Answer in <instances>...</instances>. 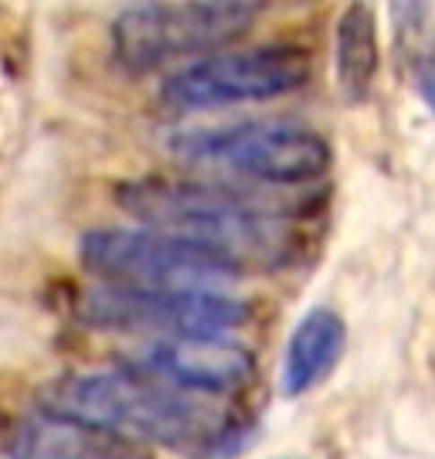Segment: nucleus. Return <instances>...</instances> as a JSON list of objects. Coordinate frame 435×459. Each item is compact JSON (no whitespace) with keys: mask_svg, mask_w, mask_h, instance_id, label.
<instances>
[{"mask_svg":"<svg viewBox=\"0 0 435 459\" xmlns=\"http://www.w3.org/2000/svg\"><path fill=\"white\" fill-rule=\"evenodd\" d=\"M38 405L48 415L109 432L126 443H153L191 456H214L239 426L214 402L167 385L136 364L106 371H72L48 381Z\"/></svg>","mask_w":435,"mask_h":459,"instance_id":"obj_1","label":"nucleus"},{"mask_svg":"<svg viewBox=\"0 0 435 459\" xmlns=\"http://www.w3.org/2000/svg\"><path fill=\"white\" fill-rule=\"evenodd\" d=\"M119 208L150 231L204 248L245 273L290 263L300 248V218L252 195L208 181L136 178L116 187Z\"/></svg>","mask_w":435,"mask_h":459,"instance_id":"obj_2","label":"nucleus"},{"mask_svg":"<svg viewBox=\"0 0 435 459\" xmlns=\"http://www.w3.org/2000/svg\"><path fill=\"white\" fill-rule=\"evenodd\" d=\"M79 263L113 290L133 293H222L242 276L204 248L150 229H92L82 235Z\"/></svg>","mask_w":435,"mask_h":459,"instance_id":"obj_3","label":"nucleus"},{"mask_svg":"<svg viewBox=\"0 0 435 459\" xmlns=\"http://www.w3.org/2000/svg\"><path fill=\"white\" fill-rule=\"evenodd\" d=\"M174 150L184 164L279 187L320 181L334 164L326 136L296 119H248L222 130L180 133Z\"/></svg>","mask_w":435,"mask_h":459,"instance_id":"obj_4","label":"nucleus"},{"mask_svg":"<svg viewBox=\"0 0 435 459\" xmlns=\"http://www.w3.org/2000/svg\"><path fill=\"white\" fill-rule=\"evenodd\" d=\"M265 4H136L113 21L116 62L144 75L184 55L222 48L258 21Z\"/></svg>","mask_w":435,"mask_h":459,"instance_id":"obj_5","label":"nucleus"},{"mask_svg":"<svg viewBox=\"0 0 435 459\" xmlns=\"http://www.w3.org/2000/svg\"><path fill=\"white\" fill-rule=\"evenodd\" d=\"M313 58L300 45H252V48L214 51L208 58L174 72L161 89V102L174 113L225 109L242 102L296 92L309 82Z\"/></svg>","mask_w":435,"mask_h":459,"instance_id":"obj_6","label":"nucleus"},{"mask_svg":"<svg viewBox=\"0 0 435 459\" xmlns=\"http://www.w3.org/2000/svg\"><path fill=\"white\" fill-rule=\"evenodd\" d=\"M75 316L96 330L157 333L161 341H180L225 337L228 330L248 320V307L225 293H133L99 286L82 293Z\"/></svg>","mask_w":435,"mask_h":459,"instance_id":"obj_7","label":"nucleus"},{"mask_svg":"<svg viewBox=\"0 0 435 459\" xmlns=\"http://www.w3.org/2000/svg\"><path fill=\"white\" fill-rule=\"evenodd\" d=\"M136 368L150 371L180 392L197 398L245 392L256 381V358L228 337H180L157 341L136 358Z\"/></svg>","mask_w":435,"mask_h":459,"instance_id":"obj_8","label":"nucleus"},{"mask_svg":"<svg viewBox=\"0 0 435 459\" xmlns=\"http://www.w3.org/2000/svg\"><path fill=\"white\" fill-rule=\"evenodd\" d=\"M11 459H146L126 439L68 422L58 415H31L17 422L7 439Z\"/></svg>","mask_w":435,"mask_h":459,"instance_id":"obj_9","label":"nucleus"},{"mask_svg":"<svg viewBox=\"0 0 435 459\" xmlns=\"http://www.w3.org/2000/svg\"><path fill=\"white\" fill-rule=\"evenodd\" d=\"M347 351V324L330 307H313L290 330L283 354V392L290 398L313 392L334 375Z\"/></svg>","mask_w":435,"mask_h":459,"instance_id":"obj_10","label":"nucleus"},{"mask_svg":"<svg viewBox=\"0 0 435 459\" xmlns=\"http://www.w3.org/2000/svg\"><path fill=\"white\" fill-rule=\"evenodd\" d=\"M334 68L344 102L361 106L371 99L381 68V48H378V14L368 4L344 7L334 41Z\"/></svg>","mask_w":435,"mask_h":459,"instance_id":"obj_11","label":"nucleus"},{"mask_svg":"<svg viewBox=\"0 0 435 459\" xmlns=\"http://www.w3.org/2000/svg\"><path fill=\"white\" fill-rule=\"evenodd\" d=\"M412 72H415L419 96L425 99V106L435 113V41H429V45L412 58Z\"/></svg>","mask_w":435,"mask_h":459,"instance_id":"obj_12","label":"nucleus"}]
</instances>
